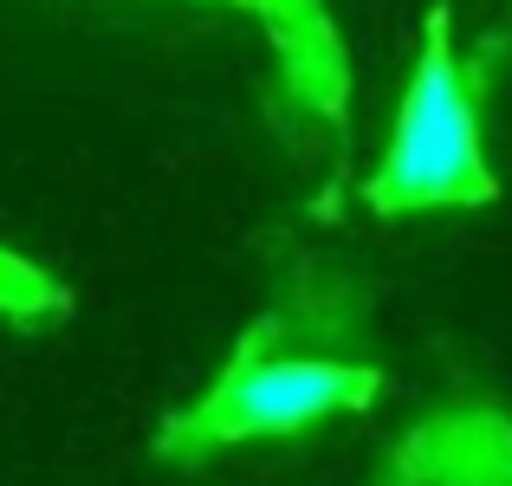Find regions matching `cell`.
Segmentation results:
<instances>
[{
	"mask_svg": "<svg viewBox=\"0 0 512 486\" xmlns=\"http://www.w3.org/2000/svg\"><path fill=\"white\" fill-rule=\"evenodd\" d=\"M370 208L376 214H422V208H480L500 195L480 143V104L461 52H454L448 7H428L422 26V59L402 91L389 150L370 175Z\"/></svg>",
	"mask_w": 512,
	"mask_h": 486,
	"instance_id": "cell-1",
	"label": "cell"
},
{
	"mask_svg": "<svg viewBox=\"0 0 512 486\" xmlns=\"http://www.w3.org/2000/svg\"><path fill=\"white\" fill-rule=\"evenodd\" d=\"M266 337H273V324H260L234 350L227 376L208 389L201 409H188L182 422L163 428V454L188 461V454L227 448V441H247V435H292V428H312L338 409H363L383 389V376L370 363L266 357Z\"/></svg>",
	"mask_w": 512,
	"mask_h": 486,
	"instance_id": "cell-2",
	"label": "cell"
},
{
	"mask_svg": "<svg viewBox=\"0 0 512 486\" xmlns=\"http://www.w3.org/2000/svg\"><path fill=\"white\" fill-rule=\"evenodd\" d=\"M227 7L260 13V20L273 26L286 65H292V85H299L318 111H331V98H338V46H331V26H325V13H318V0H227Z\"/></svg>",
	"mask_w": 512,
	"mask_h": 486,
	"instance_id": "cell-3",
	"label": "cell"
}]
</instances>
